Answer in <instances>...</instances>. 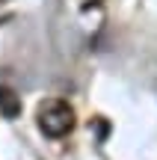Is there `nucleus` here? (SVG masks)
<instances>
[{
  "instance_id": "f257e3e1",
  "label": "nucleus",
  "mask_w": 157,
  "mask_h": 160,
  "mask_svg": "<svg viewBox=\"0 0 157 160\" xmlns=\"http://www.w3.org/2000/svg\"><path fill=\"white\" fill-rule=\"evenodd\" d=\"M36 122L45 137H65L74 128V110L62 98H47V101H42L39 113H36Z\"/></svg>"
},
{
  "instance_id": "f03ea898",
  "label": "nucleus",
  "mask_w": 157,
  "mask_h": 160,
  "mask_svg": "<svg viewBox=\"0 0 157 160\" xmlns=\"http://www.w3.org/2000/svg\"><path fill=\"white\" fill-rule=\"evenodd\" d=\"M0 3H3V0H0Z\"/></svg>"
}]
</instances>
